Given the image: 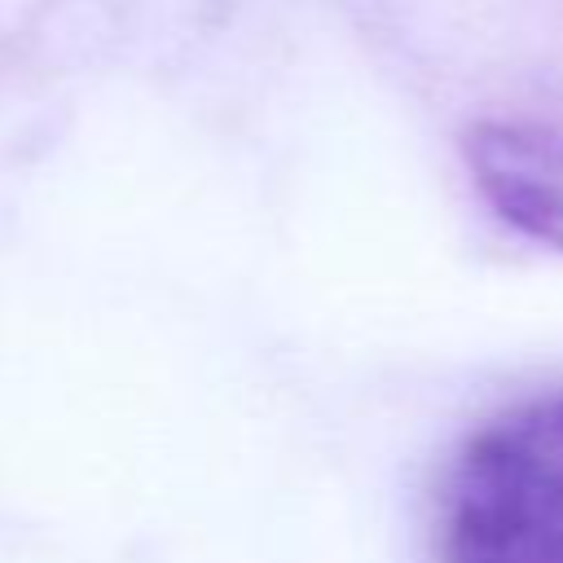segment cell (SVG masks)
<instances>
[{
  "mask_svg": "<svg viewBox=\"0 0 563 563\" xmlns=\"http://www.w3.org/2000/svg\"><path fill=\"white\" fill-rule=\"evenodd\" d=\"M444 563H563V391L488 418L449 466Z\"/></svg>",
  "mask_w": 563,
  "mask_h": 563,
  "instance_id": "1",
  "label": "cell"
},
{
  "mask_svg": "<svg viewBox=\"0 0 563 563\" xmlns=\"http://www.w3.org/2000/svg\"><path fill=\"white\" fill-rule=\"evenodd\" d=\"M462 150L484 202L523 238L563 251V123L484 119Z\"/></svg>",
  "mask_w": 563,
  "mask_h": 563,
  "instance_id": "2",
  "label": "cell"
}]
</instances>
